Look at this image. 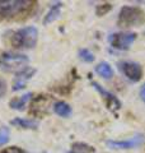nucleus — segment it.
<instances>
[{
  "instance_id": "obj_18",
  "label": "nucleus",
  "mask_w": 145,
  "mask_h": 153,
  "mask_svg": "<svg viewBox=\"0 0 145 153\" xmlns=\"http://www.w3.org/2000/svg\"><path fill=\"white\" fill-rule=\"evenodd\" d=\"M9 137H10V133H9L8 128H1L0 129V146L7 144L9 140Z\"/></svg>"
},
{
  "instance_id": "obj_16",
  "label": "nucleus",
  "mask_w": 145,
  "mask_h": 153,
  "mask_svg": "<svg viewBox=\"0 0 145 153\" xmlns=\"http://www.w3.org/2000/svg\"><path fill=\"white\" fill-rule=\"evenodd\" d=\"M79 57L85 63H92L94 61V55L88 50V49H81L79 50Z\"/></svg>"
},
{
  "instance_id": "obj_3",
  "label": "nucleus",
  "mask_w": 145,
  "mask_h": 153,
  "mask_svg": "<svg viewBox=\"0 0 145 153\" xmlns=\"http://www.w3.org/2000/svg\"><path fill=\"white\" fill-rule=\"evenodd\" d=\"M145 23V12L138 7H124L120 10L117 25L121 28L143 26Z\"/></svg>"
},
{
  "instance_id": "obj_2",
  "label": "nucleus",
  "mask_w": 145,
  "mask_h": 153,
  "mask_svg": "<svg viewBox=\"0 0 145 153\" xmlns=\"http://www.w3.org/2000/svg\"><path fill=\"white\" fill-rule=\"evenodd\" d=\"M38 40V30L36 27L28 26L14 31L10 36V44L14 49H32Z\"/></svg>"
},
{
  "instance_id": "obj_17",
  "label": "nucleus",
  "mask_w": 145,
  "mask_h": 153,
  "mask_svg": "<svg viewBox=\"0 0 145 153\" xmlns=\"http://www.w3.org/2000/svg\"><path fill=\"white\" fill-rule=\"evenodd\" d=\"M111 9H112V4H109V3H103V4H101V5L97 7L95 9V13H97V16H99V17H102L104 16V14H107Z\"/></svg>"
},
{
  "instance_id": "obj_4",
  "label": "nucleus",
  "mask_w": 145,
  "mask_h": 153,
  "mask_svg": "<svg viewBox=\"0 0 145 153\" xmlns=\"http://www.w3.org/2000/svg\"><path fill=\"white\" fill-rule=\"evenodd\" d=\"M30 59L23 54L0 52V69L4 71H21L28 64Z\"/></svg>"
},
{
  "instance_id": "obj_5",
  "label": "nucleus",
  "mask_w": 145,
  "mask_h": 153,
  "mask_svg": "<svg viewBox=\"0 0 145 153\" xmlns=\"http://www.w3.org/2000/svg\"><path fill=\"white\" fill-rule=\"evenodd\" d=\"M135 40L136 33L134 32H117L109 36V44L116 50H129Z\"/></svg>"
},
{
  "instance_id": "obj_13",
  "label": "nucleus",
  "mask_w": 145,
  "mask_h": 153,
  "mask_svg": "<svg viewBox=\"0 0 145 153\" xmlns=\"http://www.w3.org/2000/svg\"><path fill=\"white\" fill-rule=\"evenodd\" d=\"M54 111L56 115H59L61 117H69L71 115V107L69 103H66L64 101H57L54 103Z\"/></svg>"
},
{
  "instance_id": "obj_7",
  "label": "nucleus",
  "mask_w": 145,
  "mask_h": 153,
  "mask_svg": "<svg viewBox=\"0 0 145 153\" xmlns=\"http://www.w3.org/2000/svg\"><path fill=\"white\" fill-rule=\"evenodd\" d=\"M36 74V69L35 68H31V66H26L24 69H22L21 71H18L17 75L14 76V80H13V91H21L26 87V84L28 83L33 75Z\"/></svg>"
},
{
  "instance_id": "obj_9",
  "label": "nucleus",
  "mask_w": 145,
  "mask_h": 153,
  "mask_svg": "<svg viewBox=\"0 0 145 153\" xmlns=\"http://www.w3.org/2000/svg\"><path fill=\"white\" fill-rule=\"evenodd\" d=\"M92 85H93V87L98 91L101 94H102L106 105H107V107L111 110V111H116V110H118L121 107V102L118 101V98L116 97L115 94L109 93L108 91H106L104 88H102V85H99L98 83H95V82H92Z\"/></svg>"
},
{
  "instance_id": "obj_8",
  "label": "nucleus",
  "mask_w": 145,
  "mask_h": 153,
  "mask_svg": "<svg viewBox=\"0 0 145 153\" xmlns=\"http://www.w3.org/2000/svg\"><path fill=\"white\" fill-rule=\"evenodd\" d=\"M144 143V135L143 134H138L134 138H130L127 140H108L107 146L113 149H130V148H135L138 146H141Z\"/></svg>"
},
{
  "instance_id": "obj_14",
  "label": "nucleus",
  "mask_w": 145,
  "mask_h": 153,
  "mask_svg": "<svg viewBox=\"0 0 145 153\" xmlns=\"http://www.w3.org/2000/svg\"><path fill=\"white\" fill-rule=\"evenodd\" d=\"M95 71L104 79H109V78H112L113 76L112 68H111V65L108 63H106V61H102V63H99L98 65H97L95 66Z\"/></svg>"
},
{
  "instance_id": "obj_12",
  "label": "nucleus",
  "mask_w": 145,
  "mask_h": 153,
  "mask_svg": "<svg viewBox=\"0 0 145 153\" xmlns=\"http://www.w3.org/2000/svg\"><path fill=\"white\" fill-rule=\"evenodd\" d=\"M10 124L14 126L22 128V129H36L38 126V121L32 120V119H22V117L13 119Z\"/></svg>"
},
{
  "instance_id": "obj_21",
  "label": "nucleus",
  "mask_w": 145,
  "mask_h": 153,
  "mask_svg": "<svg viewBox=\"0 0 145 153\" xmlns=\"http://www.w3.org/2000/svg\"><path fill=\"white\" fill-rule=\"evenodd\" d=\"M140 97H141V100L145 102V84L141 87V89H140Z\"/></svg>"
},
{
  "instance_id": "obj_11",
  "label": "nucleus",
  "mask_w": 145,
  "mask_h": 153,
  "mask_svg": "<svg viewBox=\"0 0 145 153\" xmlns=\"http://www.w3.org/2000/svg\"><path fill=\"white\" fill-rule=\"evenodd\" d=\"M61 7L62 4L61 3H55L54 5L50 8V10L47 12V14L43 18V25H50L54 21H56L60 16V12H61Z\"/></svg>"
},
{
  "instance_id": "obj_20",
  "label": "nucleus",
  "mask_w": 145,
  "mask_h": 153,
  "mask_svg": "<svg viewBox=\"0 0 145 153\" xmlns=\"http://www.w3.org/2000/svg\"><path fill=\"white\" fill-rule=\"evenodd\" d=\"M5 91H7V88H5V82H3L1 79H0V97L5 93Z\"/></svg>"
},
{
  "instance_id": "obj_1",
  "label": "nucleus",
  "mask_w": 145,
  "mask_h": 153,
  "mask_svg": "<svg viewBox=\"0 0 145 153\" xmlns=\"http://www.w3.org/2000/svg\"><path fill=\"white\" fill-rule=\"evenodd\" d=\"M36 7V1L31 0H5L0 1V22L16 16L30 13Z\"/></svg>"
},
{
  "instance_id": "obj_10",
  "label": "nucleus",
  "mask_w": 145,
  "mask_h": 153,
  "mask_svg": "<svg viewBox=\"0 0 145 153\" xmlns=\"http://www.w3.org/2000/svg\"><path fill=\"white\" fill-rule=\"evenodd\" d=\"M31 97H32L31 92L23 94V96H21V97H16V98L10 100L9 106H10V108H13V110H19V111H22V110H24V107H26L28 101L31 100Z\"/></svg>"
},
{
  "instance_id": "obj_6",
  "label": "nucleus",
  "mask_w": 145,
  "mask_h": 153,
  "mask_svg": "<svg viewBox=\"0 0 145 153\" xmlns=\"http://www.w3.org/2000/svg\"><path fill=\"white\" fill-rule=\"evenodd\" d=\"M118 69L131 82H139L143 76V69L138 63L135 61H120L118 63Z\"/></svg>"
},
{
  "instance_id": "obj_19",
  "label": "nucleus",
  "mask_w": 145,
  "mask_h": 153,
  "mask_svg": "<svg viewBox=\"0 0 145 153\" xmlns=\"http://www.w3.org/2000/svg\"><path fill=\"white\" fill-rule=\"evenodd\" d=\"M0 153H27L24 149H22V148L19 147H8V148H4L3 151H0Z\"/></svg>"
},
{
  "instance_id": "obj_15",
  "label": "nucleus",
  "mask_w": 145,
  "mask_h": 153,
  "mask_svg": "<svg viewBox=\"0 0 145 153\" xmlns=\"http://www.w3.org/2000/svg\"><path fill=\"white\" fill-rule=\"evenodd\" d=\"M69 153H94V148L87 143L78 142L71 146V151Z\"/></svg>"
}]
</instances>
